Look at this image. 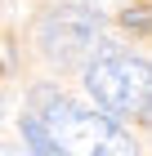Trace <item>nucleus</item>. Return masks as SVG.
Masks as SVG:
<instances>
[{
	"instance_id": "f257e3e1",
	"label": "nucleus",
	"mask_w": 152,
	"mask_h": 156,
	"mask_svg": "<svg viewBox=\"0 0 152 156\" xmlns=\"http://www.w3.org/2000/svg\"><path fill=\"white\" fill-rule=\"evenodd\" d=\"M40 103V125H45L49 143L58 156H139L134 138L121 129L112 116L103 112H81L67 98H58L54 89H36Z\"/></svg>"
},
{
	"instance_id": "f03ea898",
	"label": "nucleus",
	"mask_w": 152,
	"mask_h": 156,
	"mask_svg": "<svg viewBox=\"0 0 152 156\" xmlns=\"http://www.w3.org/2000/svg\"><path fill=\"white\" fill-rule=\"evenodd\" d=\"M85 89L103 107V116H143L148 120V62L125 54V49L98 45L85 62Z\"/></svg>"
},
{
	"instance_id": "7ed1b4c3",
	"label": "nucleus",
	"mask_w": 152,
	"mask_h": 156,
	"mask_svg": "<svg viewBox=\"0 0 152 156\" xmlns=\"http://www.w3.org/2000/svg\"><path fill=\"white\" fill-rule=\"evenodd\" d=\"M36 36H40V54L49 62H58V67H85L103 45L98 13L85 9V5H63V9L45 13Z\"/></svg>"
},
{
	"instance_id": "20e7f679",
	"label": "nucleus",
	"mask_w": 152,
	"mask_h": 156,
	"mask_svg": "<svg viewBox=\"0 0 152 156\" xmlns=\"http://www.w3.org/2000/svg\"><path fill=\"white\" fill-rule=\"evenodd\" d=\"M23 138H27V152L32 156H58L54 143H49V134H45V125L36 116H23Z\"/></svg>"
},
{
	"instance_id": "39448f33",
	"label": "nucleus",
	"mask_w": 152,
	"mask_h": 156,
	"mask_svg": "<svg viewBox=\"0 0 152 156\" xmlns=\"http://www.w3.org/2000/svg\"><path fill=\"white\" fill-rule=\"evenodd\" d=\"M121 27H125L130 36H148V27H152L148 5H134V9H125V13H121Z\"/></svg>"
},
{
	"instance_id": "423d86ee",
	"label": "nucleus",
	"mask_w": 152,
	"mask_h": 156,
	"mask_svg": "<svg viewBox=\"0 0 152 156\" xmlns=\"http://www.w3.org/2000/svg\"><path fill=\"white\" fill-rule=\"evenodd\" d=\"M0 156H32V152H23V147H13V143H0Z\"/></svg>"
}]
</instances>
